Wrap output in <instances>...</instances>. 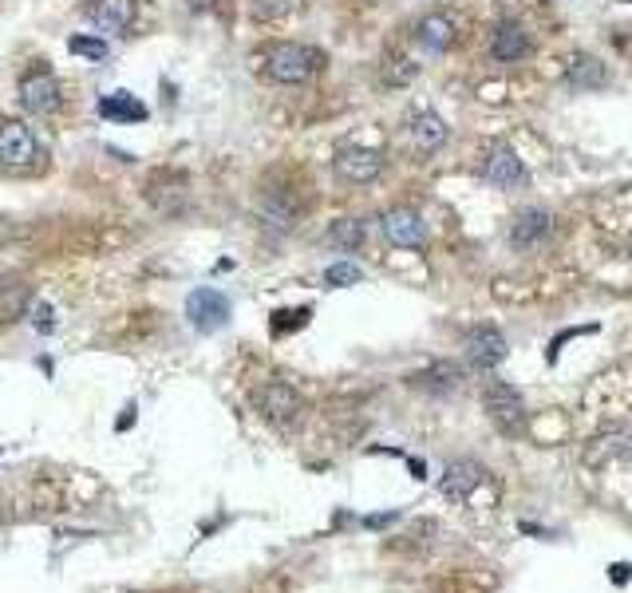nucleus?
Segmentation results:
<instances>
[{"label": "nucleus", "instance_id": "4", "mask_svg": "<svg viewBox=\"0 0 632 593\" xmlns=\"http://www.w3.org/2000/svg\"><path fill=\"white\" fill-rule=\"evenodd\" d=\"M478 174H482L490 186H498V190H522V186L530 182V170H526V163L518 159V151H514L510 143L486 147V155H482V163H478Z\"/></svg>", "mask_w": 632, "mask_h": 593}, {"label": "nucleus", "instance_id": "9", "mask_svg": "<svg viewBox=\"0 0 632 593\" xmlns=\"http://www.w3.org/2000/svg\"><path fill=\"white\" fill-rule=\"evenodd\" d=\"M380 230H384V238L392 242L395 250H423V246H427V226H423V218H419L411 206L388 210V214L380 218Z\"/></svg>", "mask_w": 632, "mask_h": 593}, {"label": "nucleus", "instance_id": "5", "mask_svg": "<svg viewBox=\"0 0 632 593\" xmlns=\"http://www.w3.org/2000/svg\"><path fill=\"white\" fill-rule=\"evenodd\" d=\"M16 99H20V107L28 115H52L64 103V87H60L52 68H32L16 87Z\"/></svg>", "mask_w": 632, "mask_h": 593}, {"label": "nucleus", "instance_id": "17", "mask_svg": "<svg viewBox=\"0 0 632 593\" xmlns=\"http://www.w3.org/2000/svg\"><path fill=\"white\" fill-rule=\"evenodd\" d=\"M565 84L573 87V91L605 87L609 84V68H605L597 56H589V52H573V56L565 60Z\"/></svg>", "mask_w": 632, "mask_h": 593}, {"label": "nucleus", "instance_id": "15", "mask_svg": "<svg viewBox=\"0 0 632 593\" xmlns=\"http://www.w3.org/2000/svg\"><path fill=\"white\" fill-rule=\"evenodd\" d=\"M87 16H91V24H95L99 32L123 36V32H131V24H135V16H139V0H91Z\"/></svg>", "mask_w": 632, "mask_h": 593}, {"label": "nucleus", "instance_id": "27", "mask_svg": "<svg viewBox=\"0 0 632 593\" xmlns=\"http://www.w3.org/2000/svg\"><path fill=\"white\" fill-rule=\"evenodd\" d=\"M309 317H313V309H281L273 321H269V329L281 337V333H293V329H305L309 325Z\"/></svg>", "mask_w": 632, "mask_h": 593}, {"label": "nucleus", "instance_id": "24", "mask_svg": "<svg viewBox=\"0 0 632 593\" xmlns=\"http://www.w3.org/2000/svg\"><path fill=\"white\" fill-rule=\"evenodd\" d=\"M293 4H297V0H249V12H253V20H261V24H277V20H285V16L293 12Z\"/></svg>", "mask_w": 632, "mask_h": 593}, {"label": "nucleus", "instance_id": "10", "mask_svg": "<svg viewBox=\"0 0 632 593\" xmlns=\"http://www.w3.org/2000/svg\"><path fill=\"white\" fill-rule=\"evenodd\" d=\"M332 170L352 182V186H364V182H376L380 170H384V155L380 151H368V147H340L336 159H332Z\"/></svg>", "mask_w": 632, "mask_h": 593}, {"label": "nucleus", "instance_id": "11", "mask_svg": "<svg viewBox=\"0 0 632 593\" xmlns=\"http://www.w3.org/2000/svg\"><path fill=\"white\" fill-rule=\"evenodd\" d=\"M447 139H451V127H447L443 115H435V111H415V115H411V123H407V143H411L415 155H435V151L447 147Z\"/></svg>", "mask_w": 632, "mask_h": 593}, {"label": "nucleus", "instance_id": "6", "mask_svg": "<svg viewBox=\"0 0 632 593\" xmlns=\"http://www.w3.org/2000/svg\"><path fill=\"white\" fill-rule=\"evenodd\" d=\"M230 313H234V305H230V297L222 293V289H194L190 297H186V317H190V325L198 329V333H218V329H226L230 325Z\"/></svg>", "mask_w": 632, "mask_h": 593}, {"label": "nucleus", "instance_id": "16", "mask_svg": "<svg viewBox=\"0 0 632 593\" xmlns=\"http://www.w3.org/2000/svg\"><path fill=\"white\" fill-rule=\"evenodd\" d=\"M415 44L431 56H443L451 44H455V20L447 12H427L419 24H415Z\"/></svg>", "mask_w": 632, "mask_h": 593}, {"label": "nucleus", "instance_id": "8", "mask_svg": "<svg viewBox=\"0 0 632 593\" xmlns=\"http://www.w3.org/2000/svg\"><path fill=\"white\" fill-rule=\"evenodd\" d=\"M553 230V214L550 210H542V206H526V210H518L514 214V222H510V246L518 250V254H534L538 246H546V238H550Z\"/></svg>", "mask_w": 632, "mask_h": 593}, {"label": "nucleus", "instance_id": "22", "mask_svg": "<svg viewBox=\"0 0 632 593\" xmlns=\"http://www.w3.org/2000/svg\"><path fill=\"white\" fill-rule=\"evenodd\" d=\"M261 222H265L269 230L289 234V230L297 226V206H293L289 198H281V194H265V198H261Z\"/></svg>", "mask_w": 632, "mask_h": 593}, {"label": "nucleus", "instance_id": "1", "mask_svg": "<svg viewBox=\"0 0 632 593\" xmlns=\"http://www.w3.org/2000/svg\"><path fill=\"white\" fill-rule=\"evenodd\" d=\"M324 68V52L313 44H273L265 56V76L273 84H309Z\"/></svg>", "mask_w": 632, "mask_h": 593}, {"label": "nucleus", "instance_id": "25", "mask_svg": "<svg viewBox=\"0 0 632 593\" xmlns=\"http://www.w3.org/2000/svg\"><path fill=\"white\" fill-rule=\"evenodd\" d=\"M68 52L91 60V64H103V60H107V40H99V36H72V40H68Z\"/></svg>", "mask_w": 632, "mask_h": 593}, {"label": "nucleus", "instance_id": "3", "mask_svg": "<svg viewBox=\"0 0 632 593\" xmlns=\"http://www.w3.org/2000/svg\"><path fill=\"white\" fill-rule=\"evenodd\" d=\"M249 400H253V412H257L261 420H269V424H277V427L293 424V420L305 412L301 392H297V388H289V384H281V380L257 384Z\"/></svg>", "mask_w": 632, "mask_h": 593}, {"label": "nucleus", "instance_id": "2", "mask_svg": "<svg viewBox=\"0 0 632 593\" xmlns=\"http://www.w3.org/2000/svg\"><path fill=\"white\" fill-rule=\"evenodd\" d=\"M482 408H486L490 424L498 427V431H506V435H518L526 427V400L506 380H494V384L482 388Z\"/></svg>", "mask_w": 632, "mask_h": 593}, {"label": "nucleus", "instance_id": "20", "mask_svg": "<svg viewBox=\"0 0 632 593\" xmlns=\"http://www.w3.org/2000/svg\"><path fill=\"white\" fill-rule=\"evenodd\" d=\"M28 305H32V285L20 281V277H8V281L0 285V325L20 321V317L28 313Z\"/></svg>", "mask_w": 632, "mask_h": 593}, {"label": "nucleus", "instance_id": "7", "mask_svg": "<svg viewBox=\"0 0 632 593\" xmlns=\"http://www.w3.org/2000/svg\"><path fill=\"white\" fill-rule=\"evenodd\" d=\"M40 159V143L32 135L28 123H0V167L8 170H28Z\"/></svg>", "mask_w": 632, "mask_h": 593}, {"label": "nucleus", "instance_id": "28", "mask_svg": "<svg viewBox=\"0 0 632 593\" xmlns=\"http://www.w3.org/2000/svg\"><path fill=\"white\" fill-rule=\"evenodd\" d=\"M32 325H36V333H52L56 329V309L52 305H36V313H32Z\"/></svg>", "mask_w": 632, "mask_h": 593}, {"label": "nucleus", "instance_id": "13", "mask_svg": "<svg viewBox=\"0 0 632 593\" xmlns=\"http://www.w3.org/2000/svg\"><path fill=\"white\" fill-rule=\"evenodd\" d=\"M482 483H486V467H482V463H474V459H455V463L443 471L439 491H443V499H451V503H467Z\"/></svg>", "mask_w": 632, "mask_h": 593}, {"label": "nucleus", "instance_id": "30", "mask_svg": "<svg viewBox=\"0 0 632 593\" xmlns=\"http://www.w3.org/2000/svg\"><path fill=\"white\" fill-rule=\"evenodd\" d=\"M131 424H135V404H131V408L123 412V420H119V431H127Z\"/></svg>", "mask_w": 632, "mask_h": 593}, {"label": "nucleus", "instance_id": "12", "mask_svg": "<svg viewBox=\"0 0 632 593\" xmlns=\"http://www.w3.org/2000/svg\"><path fill=\"white\" fill-rule=\"evenodd\" d=\"M467 360H471V368H478V372H494L502 360H506V337L494 329V325H478V329H471L467 333Z\"/></svg>", "mask_w": 632, "mask_h": 593}, {"label": "nucleus", "instance_id": "14", "mask_svg": "<svg viewBox=\"0 0 632 593\" xmlns=\"http://www.w3.org/2000/svg\"><path fill=\"white\" fill-rule=\"evenodd\" d=\"M530 56V36L518 20H498L490 32V60L494 64H518Z\"/></svg>", "mask_w": 632, "mask_h": 593}, {"label": "nucleus", "instance_id": "23", "mask_svg": "<svg viewBox=\"0 0 632 593\" xmlns=\"http://www.w3.org/2000/svg\"><path fill=\"white\" fill-rule=\"evenodd\" d=\"M360 281H364V269L352 265V261H336V265L324 269V285L328 289H348V285H360Z\"/></svg>", "mask_w": 632, "mask_h": 593}, {"label": "nucleus", "instance_id": "18", "mask_svg": "<svg viewBox=\"0 0 632 593\" xmlns=\"http://www.w3.org/2000/svg\"><path fill=\"white\" fill-rule=\"evenodd\" d=\"M407 384H411L415 392H427V396H451V392L463 384V372H459L451 360H439V364H431V368L415 372Z\"/></svg>", "mask_w": 632, "mask_h": 593}, {"label": "nucleus", "instance_id": "26", "mask_svg": "<svg viewBox=\"0 0 632 593\" xmlns=\"http://www.w3.org/2000/svg\"><path fill=\"white\" fill-rule=\"evenodd\" d=\"M415 76H419V64H411L407 56H399V60H388V64H384V84L388 87L411 84Z\"/></svg>", "mask_w": 632, "mask_h": 593}, {"label": "nucleus", "instance_id": "21", "mask_svg": "<svg viewBox=\"0 0 632 593\" xmlns=\"http://www.w3.org/2000/svg\"><path fill=\"white\" fill-rule=\"evenodd\" d=\"M364 238H368V226H364L360 218H336V222L328 226V234H324V242L336 246L340 254H356V250L364 246Z\"/></svg>", "mask_w": 632, "mask_h": 593}, {"label": "nucleus", "instance_id": "29", "mask_svg": "<svg viewBox=\"0 0 632 593\" xmlns=\"http://www.w3.org/2000/svg\"><path fill=\"white\" fill-rule=\"evenodd\" d=\"M395 518H399V514H368V518H364V526H368V530H384V526H392Z\"/></svg>", "mask_w": 632, "mask_h": 593}, {"label": "nucleus", "instance_id": "31", "mask_svg": "<svg viewBox=\"0 0 632 593\" xmlns=\"http://www.w3.org/2000/svg\"><path fill=\"white\" fill-rule=\"evenodd\" d=\"M629 578V566H613V582H625Z\"/></svg>", "mask_w": 632, "mask_h": 593}, {"label": "nucleus", "instance_id": "19", "mask_svg": "<svg viewBox=\"0 0 632 593\" xmlns=\"http://www.w3.org/2000/svg\"><path fill=\"white\" fill-rule=\"evenodd\" d=\"M99 115L115 119V123H139V119H147V103H139L131 91H111L99 99Z\"/></svg>", "mask_w": 632, "mask_h": 593}]
</instances>
